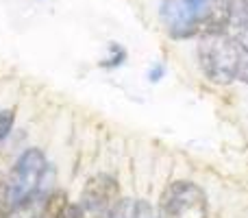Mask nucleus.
I'll use <instances>...</instances> for the list:
<instances>
[{"label": "nucleus", "mask_w": 248, "mask_h": 218, "mask_svg": "<svg viewBox=\"0 0 248 218\" xmlns=\"http://www.w3.org/2000/svg\"><path fill=\"white\" fill-rule=\"evenodd\" d=\"M198 59L207 79L218 85H229L233 79H237L242 64L237 42L224 33H205L198 44Z\"/></svg>", "instance_id": "1"}, {"label": "nucleus", "mask_w": 248, "mask_h": 218, "mask_svg": "<svg viewBox=\"0 0 248 218\" xmlns=\"http://www.w3.org/2000/svg\"><path fill=\"white\" fill-rule=\"evenodd\" d=\"M48 170V159L39 149H26L17 157L7 181V194L11 207L24 205L42 192L44 177Z\"/></svg>", "instance_id": "2"}, {"label": "nucleus", "mask_w": 248, "mask_h": 218, "mask_svg": "<svg viewBox=\"0 0 248 218\" xmlns=\"http://www.w3.org/2000/svg\"><path fill=\"white\" fill-rule=\"evenodd\" d=\"M161 218H207V197L192 181H176L161 197Z\"/></svg>", "instance_id": "3"}, {"label": "nucleus", "mask_w": 248, "mask_h": 218, "mask_svg": "<svg viewBox=\"0 0 248 218\" xmlns=\"http://www.w3.org/2000/svg\"><path fill=\"white\" fill-rule=\"evenodd\" d=\"M207 7H201L196 0H163L161 20L170 35L174 37H189L201 31L202 13Z\"/></svg>", "instance_id": "4"}, {"label": "nucleus", "mask_w": 248, "mask_h": 218, "mask_svg": "<svg viewBox=\"0 0 248 218\" xmlns=\"http://www.w3.org/2000/svg\"><path fill=\"white\" fill-rule=\"evenodd\" d=\"M85 207L94 214H109L118 203V184L113 177L98 175L85 188Z\"/></svg>", "instance_id": "5"}, {"label": "nucleus", "mask_w": 248, "mask_h": 218, "mask_svg": "<svg viewBox=\"0 0 248 218\" xmlns=\"http://www.w3.org/2000/svg\"><path fill=\"white\" fill-rule=\"evenodd\" d=\"M109 218H140V210H137V203L135 201H118L116 207L109 212Z\"/></svg>", "instance_id": "6"}, {"label": "nucleus", "mask_w": 248, "mask_h": 218, "mask_svg": "<svg viewBox=\"0 0 248 218\" xmlns=\"http://www.w3.org/2000/svg\"><path fill=\"white\" fill-rule=\"evenodd\" d=\"M13 124H16V111L13 109L0 111V144H2L9 137V133L13 131Z\"/></svg>", "instance_id": "7"}, {"label": "nucleus", "mask_w": 248, "mask_h": 218, "mask_svg": "<svg viewBox=\"0 0 248 218\" xmlns=\"http://www.w3.org/2000/svg\"><path fill=\"white\" fill-rule=\"evenodd\" d=\"M233 22L248 26V0H233Z\"/></svg>", "instance_id": "8"}, {"label": "nucleus", "mask_w": 248, "mask_h": 218, "mask_svg": "<svg viewBox=\"0 0 248 218\" xmlns=\"http://www.w3.org/2000/svg\"><path fill=\"white\" fill-rule=\"evenodd\" d=\"M11 203H9V194H7V185H0V218H4V212H9Z\"/></svg>", "instance_id": "9"}, {"label": "nucleus", "mask_w": 248, "mask_h": 218, "mask_svg": "<svg viewBox=\"0 0 248 218\" xmlns=\"http://www.w3.org/2000/svg\"><path fill=\"white\" fill-rule=\"evenodd\" d=\"M124 57H126V55H124V50H122V48H118V46H116V55H113L111 59L105 61L103 66H105V68H116V66H120L122 61H124Z\"/></svg>", "instance_id": "10"}, {"label": "nucleus", "mask_w": 248, "mask_h": 218, "mask_svg": "<svg viewBox=\"0 0 248 218\" xmlns=\"http://www.w3.org/2000/svg\"><path fill=\"white\" fill-rule=\"evenodd\" d=\"M235 42H237V46H240L242 50L248 52V26H242L240 33H237V37H235Z\"/></svg>", "instance_id": "11"}, {"label": "nucleus", "mask_w": 248, "mask_h": 218, "mask_svg": "<svg viewBox=\"0 0 248 218\" xmlns=\"http://www.w3.org/2000/svg\"><path fill=\"white\" fill-rule=\"evenodd\" d=\"M163 72H166V68H163L161 64H157L153 70H150V74H148V77H150V81H153V83H155V81H159V79L163 77Z\"/></svg>", "instance_id": "12"}, {"label": "nucleus", "mask_w": 248, "mask_h": 218, "mask_svg": "<svg viewBox=\"0 0 248 218\" xmlns=\"http://www.w3.org/2000/svg\"><path fill=\"white\" fill-rule=\"evenodd\" d=\"M237 79H242L244 83H248V59H242L240 70H237Z\"/></svg>", "instance_id": "13"}, {"label": "nucleus", "mask_w": 248, "mask_h": 218, "mask_svg": "<svg viewBox=\"0 0 248 218\" xmlns=\"http://www.w3.org/2000/svg\"><path fill=\"white\" fill-rule=\"evenodd\" d=\"M78 216H81V212H78L77 210V207H65V210H63V214H61V218H78Z\"/></svg>", "instance_id": "14"}, {"label": "nucleus", "mask_w": 248, "mask_h": 218, "mask_svg": "<svg viewBox=\"0 0 248 218\" xmlns=\"http://www.w3.org/2000/svg\"><path fill=\"white\" fill-rule=\"evenodd\" d=\"M196 2L201 4V7H207V4H209V2H214V0H196Z\"/></svg>", "instance_id": "15"}]
</instances>
